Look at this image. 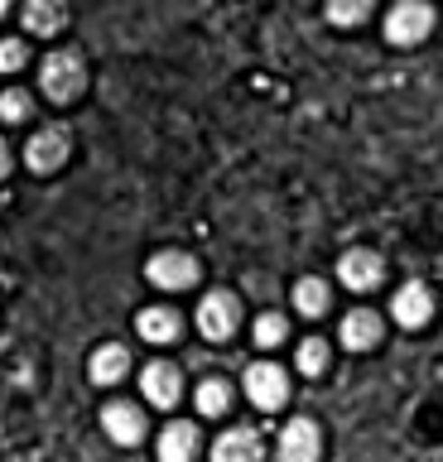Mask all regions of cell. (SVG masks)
Instances as JSON below:
<instances>
[{
	"label": "cell",
	"mask_w": 443,
	"mask_h": 462,
	"mask_svg": "<svg viewBox=\"0 0 443 462\" xmlns=\"http://www.w3.org/2000/svg\"><path fill=\"white\" fill-rule=\"evenodd\" d=\"M68 20L63 0H24V29L30 34H59Z\"/></svg>",
	"instance_id": "4fadbf2b"
},
{
	"label": "cell",
	"mask_w": 443,
	"mask_h": 462,
	"mask_svg": "<svg viewBox=\"0 0 443 462\" xmlns=\"http://www.w3.org/2000/svg\"><path fill=\"white\" fill-rule=\"evenodd\" d=\"M212 457H217V462H241V457L255 462V457H261V439H255L251 429H232V433H222V439H217Z\"/></svg>",
	"instance_id": "5bb4252c"
},
{
	"label": "cell",
	"mask_w": 443,
	"mask_h": 462,
	"mask_svg": "<svg viewBox=\"0 0 443 462\" xmlns=\"http://www.w3.org/2000/svg\"><path fill=\"white\" fill-rule=\"evenodd\" d=\"M323 366H328V342H318V337L299 342V371H304V375H318Z\"/></svg>",
	"instance_id": "44dd1931"
},
{
	"label": "cell",
	"mask_w": 443,
	"mask_h": 462,
	"mask_svg": "<svg viewBox=\"0 0 443 462\" xmlns=\"http://www.w3.org/2000/svg\"><path fill=\"white\" fill-rule=\"evenodd\" d=\"M376 337H381V318L371 313V309H356V313L342 318V342H347L352 352H366V346H376Z\"/></svg>",
	"instance_id": "7c38bea8"
},
{
	"label": "cell",
	"mask_w": 443,
	"mask_h": 462,
	"mask_svg": "<svg viewBox=\"0 0 443 462\" xmlns=\"http://www.w3.org/2000/svg\"><path fill=\"white\" fill-rule=\"evenodd\" d=\"M284 318L280 313H265V318H255V346H280L284 342Z\"/></svg>",
	"instance_id": "603a6c76"
},
{
	"label": "cell",
	"mask_w": 443,
	"mask_h": 462,
	"mask_svg": "<svg viewBox=\"0 0 443 462\" xmlns=\"http://www.w3.org/2000/svg\"><path fill=\"white\" fill-rule=\"evenodd\" d=\"M391 309H395V323H400V328H424L429 313H434V294H429L424 284H405V289L395 294Z\"/></svg>",
	"instance_id": "30bf717a"
},
{
	"label": "cell",
	"mask_w": 443,
	"mask_h": 462,
	"mask_svg": "<svg viewBox=\"0 0 443 462\" xmlns=\"http://www.w3.org/2000/svg\"><path fill=\"white\" fill-rule=\"evenodd\" d=\"M246 395H251V404H261V410H280L284 395H290V381H284V371L275 361H255L246 371Z\"/></svg>",
	"instance_id": "3957f363"
},
{
	"label": "cell",
	"mask_w": 443,
	"mask_h": 462,
	"mask_svg": "<svg viewBox=\"0 0 443 462\" xmlns=\"http://www.w3.org/2000/svg\"><path fill=\"white\" fill-rule=\"evenodd\" d=\"M429 29H434V10L424 0H400V5L385 14V39L391 43H420Z\"/></svg>",
	"instance_id": "7a4b0ae2"
},
{
	"label": "cell",
	"mask_w": 443,
	"mask_h": 462,
	"mask_svg": "<svg viewBox=\"0 0 443 462\" xmlns=\"http://www.w3.org/2000/svg\"><path fill=\"white\" fill-rule=\"evenodd\" d=\"M140 337L174 342L179 337V313L174 309H145V313H140Z\"/></svg>",
	"instance_id": "e0dca14e"
},
{
	"label": "cell",
	"mask_w": 443,
	"mask_h": 462,
	"mask_svg": "<svg viewBox=\"0 0 443 462\" xmlns=\"http://www.w3.org/2000/svg\"><path fill=\"white\" fill-rule=\"evenodd\" d=\"M198 328H203V337L222 342L236 332V299L226 294V289H212V294L198 303Z\"/></svg>",
	"instance_id": "277c9868"
},
{
	"label": "cell",
	"mask_w": 443,
	"mask_h": 462,
	"mask_svg": "<svg viewBox=\"0 0 443 462\" xmlns=\"http://www.w3.org/2000/svg\"><path fill=\"white\" fill-rule=\"evenodd\" d=\"M34 106H30V92H20V87H10V92H0V121H24Z\"/></svg>",
	"instance_id": "7402d4cb"
},
{
	"label": "cell",
	"mask_w": 443,
	"mask_h": 462,
	"mask_svg": "<svg viewBox=\"0 0 443 462\" xmlns=\"http://www.w3.org/2000/svg\"><path fill=\"white\" fill-rule=\"evenodd\" d=\"M198 410H203L208 419L212 414H226V410H232V385H226L222 375H208V381L198 385Z\"/></svg>",
	"instance_id": "ac0fdd59"
},
{
	"label": "cell",
	"mask_w": 443,
	"mask_h": 462,
	"mask_svg": "<svg viewBox=\"0 0 443 462\" xmlns=\"http://www.w3.org/2000/svg\"><path fill=\"white\" fill-rule=\"evenodd\" d=\"M294 309L304 318H318L328 309V284L323 280H299L294 284Z\"/></svg>",
	"instance_id": "d6986e66"
},
{
	"label": "cell",
	"mask_w": 443,
	"mask_h": 462,
	"mask_svg": "<svg viewBox=\"0 0 443 462\" xmlns=\"http://www.w3.org/2000/svg\"><path fill=\"white\" fill-rule=\"evenodd\" d=\"M337 274H342V284H347V289H376L385 280V265H381L376 251H347V255H342V265H337Z\"/></svg>",
	"instance_id": "ba28073f"
},
{
	"label": "cell",
	"mask_w": 443,
	"mask_h": 462,
	"mask_svg": "<svg viewBox=\"0 0 443 462\" xmlns=\"http://www.w3.org/2000/svg\"><path fill=\"white\" fill-rule=\"evenodd\" d=\"M125 366H131V356H125V346L106 342L102 352L92 356V366H88V371H92V381H97V385H116L121 375H125Z\"/></svg>",
	"instance_id": "9a60e30c"
},
{
	"label": "cell",
	"mask_w": 443,
	"mask_h": 462,
	"mask_svg": "<svg viewBox=\"0 0 443 462\" xmlns=\"http://www.w3.org/2000/svg\"><path fill=\"white\" fill-rule=\"evenodd\" d=\"M10 169V150H5V140H0V173Z\"/></svg>",
	"instance_id": "d4e9b609"
},
{
	"label": "cell",
	"mask_w": 443,
	"mask_h": 462,
	"mask_svg": "<svg viewBox=\"0 0 443 462\" xmlns=\"http://www.w3.org/2000/svg\"><path fill=\"white\" fill-rule=\"evenodd\" d=\"M140 385H145V400L160 404V410L179 404V395H183V375H179V366H169V361H150L145 375H140Z\"/></svg>",
	"instance_id": "8992f818"
},
{
	"label": "cell",
	"mask_w": 443,
	"mask_h": 462,
	"mask_svg": "<svg viewBox=\"0 0 443 462\" xmlns=\"http://www.w3.org/2000/svg\"><path fill=\"white\" fill-rule=\"evenodd\" d=\"M24 68V43L20 39H0V72Z\"/></svg>",
	"instance_id": "cb8c5ba5"
},
{
	"label": "cell",
	"mask_w": 443,
	"mask_h": 462,
	"mask_svg": "<svg viewBox=\"0 0 443 462\" xmlns=\"http://www.w3.org/2000/svg\"><path fill=\"white\" fill-rule=\"evenodd\" d=\"M280 457H290V462L318 457V429H313L309 419H294V424L280 433Z\"/></svg>",
	"instance_id": "8fae6325"
},
{
	"label": "cell",
	"mask_w": 443,
	"mask_h": 462,
	"mask_svg": "<svg viewBox=\"0 0 443 462\" xmlns=\"http://www.w3.org/2000/svg\"><path fill=\"white\" fill-rule=\"evenodd\" d=\"M39 87H44L49 101H59V106H68V101L82 97V87H88V72H82V58L78 53H49L44 63H39Z\"/></svg>",
	"instance_id": "6da1fadb"
},
{
	"label": "cell",
	"mask_w": 443,
	"mask_h": 462,
	"mask_svg": "<svg viewBox=\"0 0 443 462\" xmlns=\"http://www.w3.org/2000/svg\"><path fill=\"white\" fill-rule=\"evenodd\" d=\"M193 448H198V429H193V424H169V429L160 433V457H164V462L193 457Z\"/></svg>",
	"instance_id": "2e32d148"
},
{
	"label": "cell",
	"mask_w": 443,
	"mask_h": 462,
	"mask_svg": "<svg viewBox=\"0 0 443 462\" xmlns=\"http://www.w3.org/2000/svg\"><path fill=\"white\" fill-rule=\"evenodd\" d=\"M24 159H30V169H39V173L59 169L63 159H68V130H63V125L39 130V135L30 140V150H24Z\"/></svg>",
	"instance_id": "52a82bcc"
},
{
	"label": "cell",
	"mask_w": 443,
	"mask_h": 462,
	"mask_svg": "<svg viewBox=\"0 0 443 462\" xmlns=\"http://www.w3.org/2000/svg\"><path fill=\"white\" fill-rule=\"evenodd\" d=\"M102 429L116 443H140V439H145V414H140L135 404H125V400H111L102 410Z\"/></svg>",
	"instance_id": "9c48e42d"
},
{
	"label": "cell",
	"mask_w": 443,
	"mask_h": 462,
	"mask_svg": "<svg viewBox=\"0 0 443 462\" xmlns=\"http://www.w3.org/2000/svg\"><path fill=\"white\" fill-rule=\"evenodd\" d=\"M371 14V0H328V20L333 24H362Z\"/></svg>",
	"instance_id": "ffe728a7"
},
{
	"label": "cell",
	"mask_w": 443,
	"mask_h": 462,
	"mask_svg": "<svg viewBox=\"0 0 443 462\" xmlns=\"http://www.w3.org/2000/svg\"><path fill=\"white\" fill-rule=\"evenodd\" d=\"M150 280L160 289H189L198 284V260L183 251H160V255H150Z\"/></svg>",
	"instance_id": "5b68a950"
},
{
	"label": "cell",
	"mask_w": 443,
	"mask_h": 462,
	"mask_svg": "<svg viewBox=\"0 0 443 462\" xmlns=\"http://www.w3.org/2000/svg\"><path fill=\"white\" fill-rule=\"evenodd\" d=\"M5 10H10V5H5V0H0V14H5Z\"/></svg>",
	"instance_id": "484cf974"
}]
</instances>
